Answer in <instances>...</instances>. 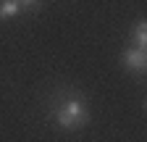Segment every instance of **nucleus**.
<instances>
[{
	"label": "nucleus",
	"instance_id": "obj_1",
	"mask_svg": "<svg viewBox=\"0 0 147 142\" xmlns=\"http://www.w3.org/2000/svg\"><path fill=\"white\" fill-rule=\"evenodd\" d=\"M55 121H58L63 129H79V126H84L89 121V111H87V105L79 97H74V100H66L61 108L55 111Z\"/></svg>",
	"mask_w": 147,
	"mask_h": 142
},
{
	"label": "nucleus",
	"instance_id": "obj_2",
	"mask_svg": "<svg viewBox=\"0 0 147 142\" xmlns=\"http://www.w3.org/2000/svg\"><path fill=\"white\" fill-rule=\"evenodd\" d=\"M121 63L126 68L137 71V74H142V71L147 68V50H139V47H126L123 55H121Z\"/></svg>",
	"mask_w": 147,
	"mask_h": 142
},
{
	"label": "nucleus",
	"instance_id": "obj_3",
	"mask_svg": "<svg viewBox=\"0 0 147 142\" xmlns=\"http://www.w3.org/2000/svg\"><path fill=\"white\" fill-rule=\"evenodd\" d=\"M18 11H21L18 0H0V19H3V21H8V19H13V16H18Z\"/></svg>",
	"mask_w": 147,
	"mask_h": 142
},
{
	"label": "nucleus",
	"instance_id": "obj_4",
	"mask_svg": "<svg viewBox=\"0 0 147 142\" xmlns=\"http://www.w3.org/2000/svg\"><path fill=\"white\" fill-rule=\"evenodd\" d=\"M134 47L147 50V24L144 21H137V26H134Z\"/></svg>",
	"mask_w": 147,
	"mask_h": 142
},
{
	"label": "nucleus",
	"instance_id": "obj_5",
	"mask_svg": "<svg viewBox=\"0 0 147 142\" xmlns=\"http://www.w3.org/2000/svg\"><path fill=\"white\" fill-rule=\"evenodd\" d=\"M37 3H40V0H18V5H21V8L24 5H37Z\"/></svg>",
	"mask_w": 147,
	"mask_h": 142
}]
</instances>
